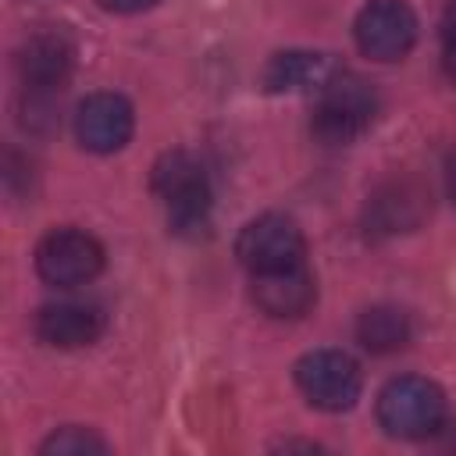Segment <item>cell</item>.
I'll use <instances>...</instances> for the list:
<instances>
[{"label":"cell","mask_w":456,"mask_h":456,"mask_svg":"<svg viewBox=\"0 0 456 456\" xmlns=\"http://www.w3.org/2000/svg\"><path fill=\"white\" fill-rule=\"evenodd\" d=\"M150 185L167 210V224L178 235H203L210 224V178L196 153L167 150L150 171Z\"/></svg>","instance_id":"1"},{"label":"cell","mask_w":456,"mask_h":456,"mask_svg":"<svg viewBox=\"0 0 456 456\" xmlns=\"http://www.w3.org/2000/svg\"><path fill=\"white\" fill-rule=\"evenodd\" d=\"M374 114H378L374 86L360 75L342 71L321 82L310 128L324 146H349L374 125Z\"/></svg>","instance_id":"2"},{"label":"cell","mask_w":456,"mask_h":456,"mask_svg":"<svg viewBox=\"0 0 456 456\" xmlns=\"http://www.w3.org/2000/svg\"><path fill=\"white\" fill-rule=\"evenodd\" d=\"M445 420V395L435 381L406 374L392 378L378 395V424L392 438H428Z\"/></svg>","instance_id":"3"},{"label":"cell","mask_w":456,"mask_h":456,"mask_svg":"<svg viewBox=\"0 0 456 456\" xmlns=\"http://www.w3.org/2000/svg\"><path fill=\"white\" fill-rule=\"evenodd\" d=\"M303 253H306L303 232L285 214H260L235 239V256L249 274H274L306 264Z\"/></svg>","instance_id":"4"},{"label":"cell","mask_w":456,"mask_h":456,"mask_svg":"<svg viewBox=\"0 0 456 456\" xmlns=\"http://www.w3.org/2000/svg\"><path fill=\"white\" fill-rule=\"evenodd\" d=\"M36 271L57 289L86 285L103 271V246L82 228H53L36 246Z\"/></svg>","instance_id":"5"},{"label":"cell","mask_w":456,"mask_h":456,"mask_svg":"<svg viewBox=\"0 0 456 456\" xmlns=\"http://www.w3.org/2000/svg\"><path fill=\"white\" fill-rule=\"evenodd\" d=\"M296 385L310 406L338 413V410H349L356 403L363 378H360V367L349 353L314 349L296 363Z\"/></svg>","instance_id":"6"},{"label":"cell","mask_w":456,"mask_h":456,"mask_svg":"<svg viewBox=\"0 0 456 456\" xmlns=\"http://www.w3.org/2000/svg\"><path fill=\"white\" fill-rule=\"evenodd\" d=\"M356 46L370 61H399L417 43V14L403 0H370L353 25Z\"/></svg>","instance_id":"7"},{"label":"cell","mask_w":456,"mask_h":456,"mask_svg":"<svg viewBox=\"0 0 456 456\" xmlns=\"http://www.w3.org/2000/svg\"><path fill=\"white\" fill-rule=\"evenodd\" d=\"M431 210V196L417 178H388L367 196L363 224L367 235L385 239V235H403L413 232Z\"/></svg>","instance_id":"8"},{"label":"cell","mask_w":456,"mask_h":456,"mask_svg":"<svg viewBox=\"0 0 456 456\" xmlns=\"http://www.w3.org/2000/svg\"><path fill=\"white\" fill-rule=\"evenodd\" d=\"M135 132V110L121 93H93L75 110V135L93 153L121 150Z\"/></svg>","instance_id":"9"},{"label":"cell","mask_w":456,"mask_h":456,"mask_svg":"<svg viewBox=\"0 0 456 456\" xmlns=\"http://www.w3.org/2000/svg\"><path fill=\"white\" fill-rule=\"evenodd\" d=\"M103 328H107V317L96 303L64 299V303H46L36 314V335L53 349L93 346L103 335Z\"/></svg>","instance_id":"10"},{"label":"cell","mask_w":456,"mask_h":456,"mask_svg":"<svg viewBox=\"0 0 456 456\" xmlns=\"http://www.w3.org/2000/svg\"><path fill=\"white\" fill-rule=\"evenodd\" d=\"M71 68H75V46L64 32H36L18 53L21 82L32 93L61 89L68 82Z\"/></svg>","instance_id":"11"},{"label":"cell","mask_w":456,"mask_h":456,"mask_svg":"<svg viewBox=\"0 0 456 456\" xmlns=\"http://www.w3.org/2000/svg\"><path fill=\"white\" fill-rule=\"evenodd\" d=\"M253 299L267 317L278 321H296L303 317L314 299H317V285L306 264L274 271V274H253Z\"/></svg>","instance_id":"12"},{"label":"cell","mask_w":456,"mask_h":456,"mask_svg":"<svg viewBox=\"0 0 456 456\" xmlns=\"http://www.w3.org/2000/svg\"><path fill=\"white\" fill-rule=\"evenodd\" d=\"M324 82V57L310 50H281L264 68V89L267 93H296Z\"/></svg>","instance_id":"13"},{"label":"cell","mask_w":456,"mask_h":456,"mask_svg":"<svg viewBox=\"0 0 456 456\" xmlns=\"http://www.w3.org/2000/svg\"><path fill=\"white\" fill-rule=\"evenodd\" d=\"M356 338L370 353H395L410 342V317L399 306H370L356 321Z\"/></svg>","instance_id":"14"},{"label":"cell","mask_w":456,"mask_h":456,"mask_svg":"<svg viewBox=\"0 0 456 456\" xmlns=\"http://www.w3.org/2000/svg\"><path fill=\"white\" fill-rule=\"evenodd\" d=\"M39 452H46V456H89V452H107V442L100 435H93L89 428H61L39 445Z\"/></svg>","instance_id":"15"},{"label":"cell","mask_w":456,"mask_h":456,"mask_svg":"<svg viewBox=\"0 0 456 456\" xmlns=\"http://www.w3.org/2000/svg\"><path fill=\"white\" fill-rule=\"evenodd\" d=\"M442 43H445V68L456 75V0H449L442 11Z\"/></svg>","instance_id":"16"},{"label":"cell","mask_w":456,"mask_h":456,"mask_svg":"<svg viewBox=\"0 0 456 456\" xmlns=\"http://www.w3.org/2000/svg\"><path fill=\"white\" fill-rule=\"evenodd\" d=\"M153 4H160V0H100V7H107L114 14H135V11H146Z\"/></svg>","instance_id":"17"},{"label":"cell","mask_w":456,"mask_h":456,"mask_svg":"<svg viewBox=\"0 0 456 456\" xmlns=\"http://www.w3.org/2000/svg\"><path fill=\"white\" fill-rule=\"evenodd\" d=\"M449 196H452V203H456V157H449Z\"/></svg>","instance_id":"18"}]
</instances>
